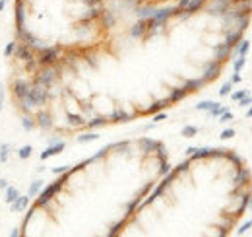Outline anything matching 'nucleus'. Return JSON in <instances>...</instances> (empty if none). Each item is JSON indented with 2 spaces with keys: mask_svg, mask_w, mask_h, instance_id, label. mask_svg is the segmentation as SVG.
<instances>
[{
  "mask_svg": "<svg viewBox=\"0 0 252 237\" xmlns=\"http://www.w3.org/2000/svg\"><path fill=\"white\" fill-rule=\"evenodd\" d=\"M47 99H49V89L45 88V86H41V84L32 82L28 95H26L20 103H22V107H26V109L30 111V109L37 107V105H45V103H47Z\"/></svg>",
  "mask_w": 252,
  "mask_h": 237,
  "instance_id": "nucleus-1",
  "label": "nucleus"
},
{
  "mask_svg": "<svg viewBox=\"0 0 252 237\" xmlns=\"http://www.w3.org/2000/svg\"><path fill=\"white\" fill-rule=\"evenodd\" d=\"M66 177H68V173H64L63 177L57 179L55 183H51V185L43 187V189H41V193L37 195L39 198L35 200V206H37V208H39V206H47V204L51 202V198H53V197H55V195H57V193L63 189V183L66 181Z\"/></svg>",
  "mask_w": 252,
  "mask_h": 237,
  "instance_id": "nucleus-2",
  "label": "nucleus"
},
{
  "mask_svg": "<svg viewBox=\"0 0 252 237\" xmlns=\"http://www.w3.org/2000/svg\"><path fill=\"white\" fill-rule=\"evenodd\" d=\"M206 2L208 0H179L177 6H175L177 8L175 10V16H179L181 20H187L192 14H196L198 10H202Z\"/></svg>",
  "mask_w": 252,
  "mask_h": 237,
  "instance_id": "nucleus-3",
  "label": "nucleus"
},
{
  "mask_svg": "<svg viewBox=\"0 0 252 237\" xmlns=\"http://www.w3.org/2000/svg\"><path fill=\"white\" fill-rule=\"evenodd\" d=\"M18 41H20V43H26V45H28L30 49H33L35 53H41V51L47 47V45H45L33 31L28 30V28H24V30L18 31Z\"/></svg>",
  "mask_w": 252,
  "mask_h": 237,
  "instance_id": "nucleus-4",
  "label": "nucleus"
},
{
  "mask_svg": "<svg viewBox=\"0 0 252 237\" xmlns=\"http://www.w3.org/2000/svg\"><path fill=\"white\" fill-rule=\"evenodd\" d=\"M33 82H35V84H41V86H45V88H51V86L57 82V68H55V64L45 66L41 72H37V76H35Z\"/></svg>",
  "mask_w": 252,
  "mask_h": 237,
  "instance_id": "nucleus-5",
  "label": "nucleus"
},
{
  "mask_svg": "<svg viewBox=\"0 0 252 237\" xmlns=\"http://www.w3.org/2000/svg\"><path fill=\"white\" fill-rule=\"evenodd\" d=\"M61 57V47L59 45H53V47H45L41 53H39V66H51L55 64Z\"/></svg>",
  "mask_w": 252,
  "mask_h": 237,
  "instance_id": "nucleus-6",
  "label": "nucleus"
},
{
  "mask_svg": "<svg viewBox=\"0 0 252 237\" xmlns=\"http://www.w3.org/2000/svg\"><path fill=\"white\" fill-rule=\"evenodd\" d=\"M30 82H26L24 78H16L14 82H12V93H14V97H16V101L20 103L26 95H28V91H30Z\"/></svg>",
  "mask_w": 252,
  "mask_h": 237,
  "instance_id": "nucleus-7",
  "label": "nucleus"
},
{
  "mask_svg": "<svg viewBox=\"0 0 252 237\" xmlns=\"http://www.w3.org/2000/svg\"><path fill=\"white\" fill-rule=\"evenodd\" d=\"M221 74V62L218 60H212V62H208L206 66H204V82L208 84V82H212V80H216L218 76Z\"/></svg>",
  "mask_w": 252,
  "mask_h": 237,
  "instance_id": "nucleus-8",
  "label": "nucleus"
},
{
  "mask_svg": "<svg viewBox=\"0 0 252 237\" xmlns=\"http://www.w3.org/2000/svg\"><path fill=\"white\" fill-rule=\"evenodd\" d=\"M14 57H16L18 60H22V62H30V60L35 59V51L30 49L26 43H20V41H18L16 51H14Z\"/></svg>",
  "mask_w": 252,
  "mask_h": 237,
  "instance_id": "nucleus-9",
  "label": "nucleus"
},
{
  "mask_svg": "<svg viewBox=\"0 0 252 237\" xmlns=\"http://www.w3.org/2000/svg\"><path fill=\"white\" fill-rule=\"evenodd\" d=\"M14 18H16V31L24 30L26 28V6H24V0H16Z\"/></svg>",
  "mask_w": 252,
  "mask_h": 237,
  "instance_id": "nucleus-10",
  "label": "nucleus"
},
{
  "mask_svg": "<svg viewBox=\"0 0 252 237\" xmlns=\"http://www.w3.org/2000/svg\"><path fill=\"white\" fill-rule=\"evenodd\" d=\"M64 148H66V142H64V140H59V142H55V144H49L47 148L41 152V161H47L49 158L59 156Z\"/></svg>",
  "mask_w": 252,
  "mask_h": 237,
  "instance_id": "nucleus-11",
  "label": "nucleus"
},
{
  "mask_svg": "<svg viewBox=\"0 0 252 237\" xmlns=\"http://www.w3.org/2000/svg\"><path fill=\"white\" fill-rule=\"evenodd\" d=\"M35 124H37L39 128H43V130H51V128H53V117H51V113L45 111V109H41V111L37 113Z\"/></svg>",
  "mask_w": 252,
  "mask_h": 237,
  "instance_id": "nucleus-12",
  "label": "nucleus"
},
{
  "mask_svg": "<svg viewBox=\"0 0 252 237\" xmlns=\"http://www.w3.org/2000/svg\"><path fill=\"white\" fill-rule=\"evenodd\" d=\"M30 206V197L28 195H20L12 204H10V210L12 212H24V210H28Z\"/></svg>",
  "mask_w": 252,
  "mask_h": 237,
  "instance_id": "nucleus-13",
  "label": "nucleus"
},
{
  "mask_svg": "<svg viewBox=\"0 0 252 237\" xmlns=\"http://www.w3.org/2000/svg\"><path fill=\"white\" fill-rule=\"evenodd\" d=\"M233 49L227 45V43H221V45H216V60L218 62H225V60L231 57Z\"/></svg>",
  "mask_w": 252,
  "mask_h": 237,
  "instance_id": "nucleus-14",
  "label": "nucleus"
},
{
  "mask_svg": "<svg viewBox=\"0 0 252 237\" xmlns=\"http://www.w3.org/2000/svg\"><path fill=\"white\" fill-rule=\"evenodd\" d=\"M18 197H20V189H18V187L8 185V187L4 189V200H6V204H12Z\"/></svg>",
  "mask_w": 252,
  "mask_h": 237,
  "instance_id": "nucleus-15",
  "label": "nucleus"
},
{
  "mask_svg": "<svg viewBox=\"0 0 252 237\" xmlns=\"http://www.w3.org/2000/svg\"><path fill=\"white\" fill-rule=\"evenodd\" d=\"M243 39V31L237 30V31H231V33H227V37H225V43L231 47V49H235L237 45H239V41Z\"/></svg>",
  "mask_w": 252,
  "mask_h": 237,
  "instance_id": "nucleus-16",
  "label": "nucleus"
},
{
  "mask_svg": "<svg viewBox=\"0 0 252 237\" xmlns=\"http://www.w3.org/2000/svg\"><path fill=\"white\" fill-rule=\"evenodd\" d=\"M204 86H206L204 78H196V80H187L183 88L187 89V93H190V91H198V89H202Z\"/></svg>",
  "mask_w": 252,
  "mask_h": 237,
  "instance_id": "nucleus-17",
  "label": "nucleus"
},
{
  "mask_svg": "<svg viewBox=\"0 0 252 237\" xmlns=\"http://www.w3.org/2000/svg\"><path fill=\"white\" fill-rule=\"evenodd\" d=\"M146 31H148V24H146V20H140V22H136V24L132 26L130 35H132V37H142V35H146Z\"/></svg>",
  "mask_w": 252,
  "mask_h": 237,
  "instance_id": "nucleus-18",
  "label": "nucleus"
},
{
  "mask_svg": "<svg viewBox=\"0 0 252 237\" xmlns=\"http://www.w3.org/2000/svg\"><path fill=\"white\" fill-rule=\"evenodd\" d=\"M233 51H235V55H237V57H247V53L251 51V41L241 39V41H239V45H237Z\"/></svg>",
  "mask_w": 252,
  "mask_h": 237,
  "instance_id": "nucleus-19",
  "label": "nucleus"
},
{
  "mask_svg": "<svg viewBox=\"0 0 252 237\" xmlns=\"http://www.w3.org/2000/svg\"><path fill=\"white\" fill-rule=\"evenodd\" d=\"M45 187V181L43 179H37V181H33L32 185H30V189H28V197L30 198H35L39 193H41V189Z\"/></svg>",
  "mask_w": 252,
  "mask_h": 237,
  "instance_id": "nucleus-20",
  "label": "nucleus"
},
{
  "mask_svg": "<svg viewBox=\"0 0 252 237\" xmlns=\"http://www.w3.org/2000/svg\"><path fill=\"white\" fill-rule=\"evenodd\" d=\"M189 93H187V89L185 88H175L171 89V95H169V101L171 103H177V101H181V99H185Z\"/></svg>",
  "mask_w": 252,
  "mask_h": 237,
  "instance_id": "nucleus-21",
  "label": "nucleus"
},
{
  "mask_svg": "<svg viewBox=\"0 0 252 237\" xmlns=\"http://www.w3.org/2000/svg\"><path fill=\"white\" fill-rule=\"evenodd\" d=\"M66 118H68L70 126H86V118L82 117V115H78V113H68Z\"/></svg>",
  "mask_w": 252,
  "mask_h": 237,
  "instance_id": "nucleus-22",
  "label": "nucleus"
},
{
  "mask_svg": "<svg viewBox=\"0 0 252 237\" xmlns=\"http://www.w3.org/2000/svg\"><path fill=\"white\" fill-rule=\"evenodd\" d=\"M130 118L132 117H130L128 113H125L123 109H115V111L111 113V120H113V122H128Z\"/></svg>",
  "mask_w": 252,
  "mask_h": 237,
  "instance_id": "nucleus-23",
  "label": "nucleus"
},
{
  "mask_svg": "<svg viewBox=\"0 0 252 237\" xmlns=\"http://www.w3.org/2000/svg\"><path fill=\"white\" fill-rule=\"evenodd\" d=\"M95 140H99L97 132H84V134H80L76 138V142H80V144H88V142H95Z\"/></svg>",
  "mask_w": 252,
  "mask_h": 237,
  "instance_id": "nucleus-24",
  "label": "nucleus"
},
{
  "mask_svg": "<svg viewBox=\"0 0 252 237\" xmlns=\"http://www.w3.org/2000/svg\"><path fill=\"white\" fill-rule=\"evenodd\" d=\"M154 12H156V8H152V6H142V8H138V18H140V20H148V18L154 16Z\"/></svg>",
  "mask_w": 252,
  "mask_h": 237,
  "instance_id": "nucleus-25",
  "label": "nucleus"
},
{
  "mask_svg": "<svg viewBox=\"0 0 252 237\" xmlns=\"http://www.w3.org/2000/svg\"><path fill=\"white\" fill-rule=\"evenodd\" d=\"M223 111H227V105H221V103H214V105H212V109H210V111H206V113H208V115H210V117H220L221 113H223Z\"/></svg>",
  "mask_w": 252,
  "mask_h": 237,
  "instance_id": "nucleus-26",
  "label": "nucleus"
},
{
  "mask_svg": "<svg viewBox=\"0 0 252 237\" xmlns=\"http://www.w3.org/2000/svg\"><path fill=\"white\" fill-rule=\"evenodd\" d=\"M107 124V118L105 117H95V118H92V120H88L86 122V126L88 128H99V126H105Z\"/></svg>",
  "mask_w": 252,
  "mask_h": 237,
  "instance_id": "nucleus-27",
  "label": "nucleus"
},
{
  "mask_svg": "<svg viewBox=\"0 0 252 237\" xmlns=\"http://www.w3.org/2000/svg\"><path fill=\"white\" fill-rule=\"evenodd\" d=\"M181 134H183L185 138H192V136H196V134H198V126H194V124H187V126H183Z\"/></svg>",
  "mask_w": 252,
  "mask_h": 237,
  "instance_id": "nucleus-28",
  "label": "nucleus"
},
{
  "mask_svg": "<svg viewBox=\"0 0 252 237\" xmlns=\"http://www.w3.org/2000/svg\"><path fill=\"white\" fill-rule=\"evenodd\" d=\"M22 126H24V130H28V132H30V130H33L37 124H35V120H33L30 115H24V117H22Z\"/></svg>",
  "mask_w": 252,
  "mask_h": 237,
  "instance_id": "nucleus-29",
  "label": "nucleus"
},
{
  "mask_svg": "<svg viewBox=\"0 0 252 237\" xmlns=\"http://www.w3.org/2000/svg\"><path fill=\"white\" fill-rule=\"evenodd\" d=\"M167 103H171L169 99H161V101H156L150 109H148V113H156V111H161V109H165L167 107Z\"/></svg>",
  "mask_w": 252,
  "mask_h": 237,
  "instance_id": "nucleus-30",
  "label": "nucleus"
},
{
  "mask_svg": "<svg viewBox=\"0 0 252 237\" xmlns=\"http://www.w3.org/2000/svg\"><path fill=\"white\" fill-rule=\"evenodd\" d=\"M32 152H33V146L26 144V146H22V148L18 150V158H20V159H28V158L32 156Z\"/></svg>",
  "mask_w": 252,
  "mask_h": 237,
  "instance_id": "nucleus-31",
  "label": "nucleus"
},
{
  "mask_svg": "<svg viewBox=\"0 0 252 237\" xmlns=\"http://www.w3.org/2000/svg\"><path fill=\"white\" fill-rule=\"evenodd\" d=\"M212 156V148H196V152L192 154L194 159H200V158H208Z\"/></svg>",
  "mask_w": 252,
  "mask_h": 237,
  "instance_id": "nucleus-32",
  "label": "nucleus"
},
{
  "mask_svg": "<svg viewBox=\"0 0 252 237\" xmlns=\"http://www.w3.org/2000/svg\"><path fill=\"white\" fill-rule=\"evenodd\" d=\"M142 146L148 150V152H154V150L159 148L161 144H159V142H154V140H150V138H142Z\"/></svg>",
  "mask_w": 252,
  "mask_h": 237,
  "instance_id": "nucleus-33",
  "label": "nucleus"
},
{
  "mask_svg": "<svg viewBox=\"0 0 252 237\" xmlns=\"http://www.w3.org/2000/svg\"><path fill=\"white\" fill-rule=\"evenodd\" d=\"M10 158V146L8 144H2L0 146V163H6Z\"/></svg>",
  "mask_w": 252,
  "mask_h": 237,
  "instance_id": "nucleus-34",
  "label": "nucleus"
},
{
  "mask_svg": "<svg viewBox=\"0 0 252 237\" xmlns=\"http://www.w3.org/2000/svg\"><path fill=\"white\" fill-rule=\"evenodd\" d=\"M51 171H53V175H64V173H72V167L70 165H59V167H53Z\"/></svg>",
  "mask_w": 252,
  "mask_h": 237,
  "instance_id": "nucleus-35",
  "label": "nucleus"
},
{
  "mask_svg": "<svg viewBox=\"0 0 252 237\" xmlns=\"http://www.w3.org/2000/svg\"><path fill=\"white\" fill-rule=\"evenodd\" d=\"M16 45H18V41H10V43L4 47V57H6V59L14 55V51H16Z\"/></svg>",
  "mask_w": 252,
  "mask_h": 237,
  "instance_id": "nucleus-36",
  "label": "nucleus"
},
{
  "mask_svg": "<svg viewBox=\"0 0 252 237\" xmlns=\"http://www.w3.org/2000/svg\"><path fill=\"white\" fill-rule=\"evenodd\" d=\"M214 103H216V101H210V99H206V101H200V103L196 105V111H210Z\"/></svg>",
  "mask_w": 252,
  "mask_h": 237,
  "instance_id": "nucleus-37",
  "label": "nucleus"
},
{
  "mask_svg": "<svg viewBox=\"0 0 252 237\" xmlns=\"http://www.w3.org/2000/svg\"><path fill=\"white\" fill-rule=\"evenodd\" d=\"M245 64H247V59H245V57H237L235 62H233V70H235V72H241Z\"/></svg>",
  "mask_w": 252,
  "mask_h": 237,
  "instance_id": "nucleus-38",
  "label": "nucleus"
},
{
  "mask_svg": "<svg viewBox=\"0 0 252 237\" xmlns=\"http://www.w3.org/2000/svg\"><path fill=\"white\" fill-rule=\"evenodd\" d=\"M243 181H249V171L247 169H241L239 175L235 177V185H243Z\"/></svg>",
  "mask_w": 252,
  "mask_h": 237,
  "instance_id": "nucleus-39",
  "label": "nucleus"
},
{
  "mask_svg": "<svg viewBox=\"0 0 252 237\" xmlns=\"http://www.w3.org/2000/svg\"><path fill=\"white\" fill-rule=\"evenodd\" d=\"M251 228H252V220H247V222H245V224H243V226L237 230V234H239V236H245V234H247Z\"/></svg>",
  "mask_w": 252,
  "mask_h": 237,
  "instance_id": "nucleus-40",
  "label": "nucleus"
},
{
  "mask_svg": "<svg viewBox=\"0 0 252 237\" xmlns=\"http://www.w3.org/2000/svg\"><path fill=\"white\" fill-rule=\"evenodd\" d=\"M231 89H233V84H231V82H225V84L221 86V89H220V95H221V97L229 95V93H231Z\"/></svg>",
  "mask_w": 252,
  "mask_h": 237,
  "instance_id": "nucleus-41",
  "label": "nucleus"
},
{
  "mask_svg": "<svg viewBox=\"0 0 252 237\" xmlns=\"http://www.w3.org/2000/svg\"><path fill=\"white\" fill-rule=\"evenodd\" d=\"M239 105H241V107H251V105H252V95H251V93H247L245 97H241V99H239Z\"/></svg>",
  "mask_w": 252,
  "mask_h": 237,
  "instance_id": "nucleus-42",
  "label": "nucleus"
},
{
  "mask_svg": "<svg viewBox=\"0 0 252 237\" xmlns=\"http://www.w3.org/2000/svg\"><path fill=\"white\" fill-rule=\"evenodd\" d=\"M220 122H223V124H225V122H229V120H233V113H231V111H229V109H227V111H223V113H221L220 117Z\"/></svg>",
  "mask_w": 252,
  "mask_h": 237,
  "instance_id": "nucleus-43",
  "label": "nucleus"
},
{
  "mask_svg": "<svg viewBox=\"0 0 252 237\" xmlns=\"http://www.w3.org/2000/svg\"><path fill=\"white\" fill-rule=\"evenodd\" d=\"M247 93H249L247 89H237V91H233V93H231V99H233V101H239V99H241V97H245Z\"/></svg>",
  "mask_w": 252,
  "mask_h": 237,
  "instance_id": "nucleus-44",
  "label": "nucleus"
},
{
  "mask_svg": "<svg viewBox=\"0 0 252 237\" xmlns=\"http://www.w3.org/2000/svg\"><path fill=\"white\" fill-rule=\"evenodd\" d=\"M35 210H37V206H28V214H26V218H24V228H26V226H28V222H30V220H32L33 218V214H35Z\"/></svg>",
  "mask_w": 252,
  "mask_h": 237,
  "instance_id": "nucleus-45",
  "label": "nucleus"
},
{
  "mask_svg": "<svg viewBox=\"0 0 252 237\" xmlns=\"http://www.w3.org/2000/svg\"><path fill=\"white\" fill-rule=\"evenodd\" d=\"M107 150H109V146H105V148L97 150V154H95V156H92V158H90V161H95V159H99V158H103V156L107 154Z\"/></svg>",
  "mask_w": 252,
  "mask_h": 237,
  "instance_id": "nucleus-46",
  "label": "nucleus"
},
{
  "mask_svg": "<svg viewBox=\"0 0 252 237\" xmlns=\"http://www.w3.org/2000/svg\"><path fill=\"white\" fill-rule=\"evenodd\" d=\"M233 136H235V130H233V128H225V130L221 132V138H223V140H229V138H233Z\"/></svg>",
  "mask_w": 252,
  "mask_h": 237,
  "instance_id": "nucleus-47",
  "label": "nucleus"
},
{
  "mask_svg": "<svg viewBox=\"0 0 252 237\" xmlns=\"http://www.w3.org/2000/svg\"><path fill=\"white\" fill-rule=\"evenodd\" d=\"M169 171H171V165L167 163V159H163V163H161V169H159V173H161V175H167Z\"/></svg>",
  "mask_w": 252,
  "mask_h": 237,
  "instance_id": "nucleus-48",
  "label": "nucleus"
},
{
  "mask_svg": "<svg viewBox=\"0 0 252 237\" xmlns=\"http://www.w3.org/2000/svg\"><path fill=\"white\" fill-rule=\"evenodd\" d=\"M231 84H241L243 82V76H241V72H235L233 76H231V80H229Z\"/></svg>",
  "mask_w": 252,
  "mask_h": 237,
  "instance_id": "nucleus-49",
  "label": "nucleus"
},
{
  "mask_svg": "<svg viewBox=\"0 0 252 237\" xmlns=\"http://www.w3.org/2000/svg\"><path fill=\"white\" fill-rule=\"evenodd\" d=\"M4 97H6V91H4V84H0V111L4 109Z\"/></svg>",
  "mask_w": 252,
  "mask_h": 237,
  "instance_id": "nucleus-50",
  "label": "nucleus"
},
{
  "mask_svg": "<svg viewBox=\"0 0 252 237\" xmlns=\"http://www.w3.org/2000/svg\"><path fill=\"white\" fill-rule=\"evenodd\" d=\"M105 24H107V28H111V26L115 24V18H113L111 14H105Z\"/></svg>",
  "mask_w": 252,
  "mask_h": 237,
  "instance_id": "nucleus-51",
  "label": "nucleus"
},
{
  "mask_svg": "<svg viewBox=\"0 0 252 237\" xmlns=\"http://www.w3.org/2000/svg\"><path fill=\"white\" fill-rule=\"evenodd\" d=\"M165 118H167V113H158V115L154 117V122L158 124V122H161V120H165Z\"/></svg>",
  "mask_w": 252,
  "mask_h": 237,
  "instance_id": "nucleus-52",
  "label": "nucleus"
},
{
  "mask_svg": "<svg viewBox=\"0 0 252 237\" xmlns=\"http://www.w3.org/2000/svg\"><path fill=\"white\" fill-rule=\"evenodd\" d=\"M189 169V161H183L179 167H177V171H187Z\"/></svg>",
  "mask_w": 252,
  "mask_h": 237,
  "instance_id": "nucleus-53",
  "label": "nucleus"
},
{
  "mask_svg": "<svg viewBox=\"0 0 252 237\" xmlns=\"http://www.w3.org/2000/svg\"><path fill=\"white\" fill-rule=\"evenodd\" d=\"M10 236H12V237L24 236V232H20V230H18V228H16V230H12V232H10Z\"/></svg>",
  "mask_w": 252,
  "mask_h": 237,
  "instance_id": "nucleus-54",
  "label": "nucleus"
},
{
  "mask_svg": "<svg viewBox=\"0 0 252 237\" xmlns=\"http://www.w3.org/2000/svg\"><path fill=\"white\" fill-rule=\"evenodd\" d=\"M6 187H8V181H6V179H2V177H0V189L4 191Z\"/></svg>",
  "mask_w": 252,
  "mask_h": 237,
  "instance_id": "nucleus-55",
  "label": "nucleus"
},
{
  "mask_svg": "<svg viewBox=\"0 0 252 237\" xmlns=\"http://www.w3.org/2000/svg\"><path fill=\"white\" fill-rule=\"evenodd\" d=\"M194 152H196V148H194V146H190V148H187V156H192Z\"/></svg>",
  "mask_w": 252,
  "mask_h": 237,
  "instance_id": "nucleus-56",
  "label": "nucleus"
},
{
  "mask_svg": "<svg viewBox=\"0 0 252 237\" xmlns=\"http://www.w3.org/2000/svg\"><path fill=\"white\" fill-rule=\"evenodd\" d=\"M59 140H61V138H59V136H55V138H51V140H49V144H55V142H59Z\"/></svg>",
  "mask_w": 252,
  "mask_h": 237,
  "instance_id": "nucleus-57",
  "label": "nucleus"
},
{
  "mask_svg": "<svg viewBox=\"0 0 252 237\" xmlns=\"http://www.w3.org/2000/svg\"><path fill=\"white\" fill-rule=\"evenodd\" d=\"M4 6H6V0H0V14H2V10H4Z\"/></svg>",
  "mask_w": 252,
  "mask_h": 237,
  "instance_id": "nucleus-58",
  "label": "nucleus"
},
{
  "mask_svg": "<svg viewBox=\"0 0 252 237\" xmlns=\"http://www.w3.org/2000/svg\"><path fill=\"white\" fill-rule=\"evenodd\" d=\"M247 117H249V118L252 117V105H251V107H249V111H247Z\"/></svg>",
  "mask_w": 252,
  "mask_h": 237,
  "instance_id": "nucleus-59",
  "label": "nucleus"
}]
</instances>
